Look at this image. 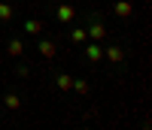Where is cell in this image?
I'll list each match as a JSON object with an SVG mask.
<instances>
[{"label":"cell","mask_w":152,"mask_h":130,"mask_svg":"<svg viewBox=\"0 0 152 130\" xmlns=\"http://www.w3.org/2000/svg\"><path fill=\"white\" fill-rule=\"evenodd\" d=\"M85 33H88V40H91V43H104L107 36H110V27H107L100 18H94V21L85 27Z\"/></svg>","instance_id":"6da1fadb"},{"label":"cell","mask_w":152,"mask_h":130,"mask_svg":"<svg viewBox=\"0 0 152 130\" xmlns=\"http://www.w3.org/2000/svg\"><path fill=\"white\" fill-rule=\"evenodd\" d=\"M55 18H58L61 24H70V21L76 18V6H70V3H61V6L55 9Z\"/></svg>","instance_id":"7a4b0ae2"},{"label":"cell","mask_w":152,"mask_h":130,"mask_svg":"<svg viewBox=\"0 0 152 130\" xmlns=\"http://www.w3.org/2000/svg\"><path fill=\"white\" fill-rule=\"evenodd\" d=\"M113 12H116L119 18H131V15H134V3H131V0H116Z\"/></svg>","instance_id":"3957f363"},{"label":"cell","mask_w":152,"mask_h":130,"mask_svg":"<svg viewBox=\"0 0 152 130\" xmlns=\"http://www.w3.org/2000/svg\"><path fill=\"white\" fill-rule=\"evenodd\" d=\"M37 51H40V55L49 61V58H55V55H58V43H55V40H43L40 46H37Z\"/></svg>","instance_id":"277c9868"},{"label":"cell","mask_w":152,"mask_h":130,"mask_svg":"<svg viewBox=\"0 0 152 130\" xmlns=\"http://www.w3.org/2000/svg\"><path fill=\"white\" fill-rule=\"evenodd\" d=\"M46 30V24L40 18H24V33H31V36H40Z\"/></svg>","instance_id":"5b68a950"},{"label":"cell","mask_w":152,"mask_h":130,"mask_svg":"<svg viewBox=\"0 0 152 130\" xmlns=\"http://www.w3.org/2000/svg\"><path fill=\"white\" fill-rule=\"evenodd\" d=\"M85 58L91 61V64H97L100 58H104V48H100L97 43H88V46H85Z\"/></svg>","instance_id":"8992f818"},{"label":"cell","mask_w":152,"mask_h":130,"mask_svg":"<svg viewBox=\"0 0 152 130\" xmlns=\"http://www.w3.org/2000/svg\"><path fill=\"white\" fill-rule=\"evenodd\" d=\"M104 58H110L113 64H122V61H125V51H122L119 46H107V48H104Z\"/></svg>","instance_id":"52a82bcc"},{"label":"cell","mask_w":152,"mask_h":130,"mask_svg":"<svg viewBox=\"0 0 152 130\" xmlns=\"http://www.w3.org/2000/svg\"><path fill=\"white\" fill-rule=\"evenodd\" d=\"M70 85H73V76H67V73H58L55 76V88L58 91H70Z\"/></svg>","instance_id":"ba28073f"},{"label":"cell","mask_w":152,"mask_h":130,"mask_svg":"<svg viewBox=\"0 0 152 130\" xmlns=\"http://www.w3.org/2000/svg\"><path fill=\"white\" fill-rule=\"evenodd\" d=\"M6 51H9L12 58H18V55H24V43L21 40H9L6 43Z\"/></svg>","instance_id":"9c48e42d"},{"label":"cell","mask_w":152,"mask_h":130,"mask_svg":"<svg viewBox=\"0 0 152 130\" xmlns=\"http://www.w3.org/2000/svg\"><path fill=\"white\" fill-rule=\"evenodd\" d=\"M12 15H15V6L0 0V21H12Z\"/></svg>","instance_id":"30bf717a"},{"label":"cell","mask_w":152,"mask_h":130,"mask_svg":"<svg viewBox=\"0 0 152 130\" xmlns=\"http://www.w3.org/2000/svg\"><path fill=\"white\" fill-rule=\"evenodd\" d=\"M3 106H6V109H12V112L21 109V97H18V94H6V97H3Z\"/></svg>","instance_id":"8fae6325"},{"label":"cell","mask_w":152,"mask_h":130,"mask_svg":"<svg viewBox=\"0 0 152 130\" xmlns=\"http://www.w3.org/2000/svg\"><path fill=\"white\" fill-rule=\"evenodd\" d=\"M70 40H73V43H88L85 27H73V30H70Z\"/></svg>","instance_id":"7c38bea8"},{"label":"cell","mask_w":152,"mask_h":130,"mask_svg":"<svg viewBox=\"0 0 152 130\" xmlns=\"http://www.w3.org/2000/svg\"><path fill=\"white\" fill-rule=\"evenodd\" d=\"M70 91H76V94H88V82H85V79H73Z\"/></svg>","instance_id":"4fadbf2b"},{"label":"cell","mask_w":152,"mask_h":130,"mask_svg":"<svg viewBox=\"0 0 152 130\" xmlns=\"http://www.w3.org/2000/svg\"><path fill=\"white\" fill-rule=\"evenodd\" d=\"M15 73H18V76H21V79H28V76H31V70H28V67H24V64H21V67H18V70H15Z\"/></svg>","instance_id":"5bb4252c"}]
</instances>
